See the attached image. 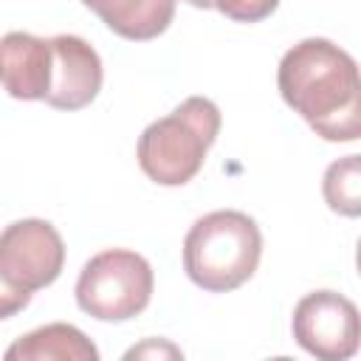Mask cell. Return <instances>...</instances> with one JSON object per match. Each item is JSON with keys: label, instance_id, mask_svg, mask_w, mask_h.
<instances>
[{"label": "cell", "instance_id": "cell-12", "mask_svg": "<svg viewBox=\"0 0 361 361\" xmlns=\"http://www.w3.org/2000/svg\"><path fill=\"white\" fill-rule=\"evenodd\" d=\"M195 8H217L223 17L234 23H259L271 17L279 6V0H183Z\"/></svg>", "mask_w": 361, "mask_h": 361}, {"label": "cell", "instance_id": "cell-2", "mask_svg": "<svg viewBox=\"0 0 361 361\" xmlns=\"http://www.w3.org/2000/svg\"><path fill=\"white\" fill-rule=\"evenodd\" d=\"M259 257L262 231L254 217L237 209H217L197 217L183 240V271L209 293H228L248 282Z\"/></svg>", "mask_w": 361, "mask_h": 361}, {"label": "cell", "instance_id": "cell-13", "mask_svg": "<svg viewBox=\"0 0 361 361\" xmlns=\"http://www.w3.org/2000/svg\"><path fill=\"white\" fill-rule=\"evenodd\" d=\"M28 302H31V293L23 290V288H17V285H11V282L0 274V319L17 316L20 310L28 307Z\"/></svg>", "mask_w": 361, "mask_h": 361}, {"label": "cell", "instance_id": "cell-5", "mask_svg": "<svg viewBox=\"0 0 361 361\" xmlns=\"http://www.w3.org/2000/svg\"><path fill=\"white\" fill-rule=\"evenodd\" d=\"M290 327L296 344L322 361H344L358 353V307L336 290H313L302 296L293 307Z\"/></svg>", "mask_w": 361, "mask_h": 361}, {"label": "cell", "instance_id": "cell-11", "mask_svg": "<svg viewBox=\"0 0 361 361\" xmlns=\"http://www.w3.org/2000/svg\"><path fill=\"white\" fill-rule=\"evenodd\" d=\"M322 195L333 212L344 217H358L361 214V158L347 155L333 161L324 169Z\"/></svg>", "mask_w": 361, "mask_h": 361}, {"label": "cell", "instance_id": "cell-14", "mask_svg": "<svg viewBox=\"0 0 361 361\" xmlns=\"http://www.w3.org/2000/svg\"><path fill=\"white\" fill-rule=\"evenodd\" d=\"M141 355H172V358H178V355H180V350H178V347H172V344H166V341L152 338V341H147V344H141V347H133L124 358H141Z\"/></svg>", "mask_w": 361, "mask_h": 361}, {"label": "cell", "instance_id": "cell-6", "mask_svg": "<svg viewBox=\"0 0 361 361\" xmlns=\"http://www.w3.org/2000/svg\"><path fill=\"white\" fill-rule=\"evenodd\" d=\"M65 265L62 234L39 217H25L0 231V274L34 293L56 282Z\"/></svg>", "mask_w": 361, "mask_h": 361}, {"label": "cell", "instance_id": "cell-4", "mask_svg": "<svg viewBox=\"0 0 361 361\" xmlns=\"http://www.w3.org/2000/svg\"><path fill=\"white\" fill-rule=\"evenodd\" d=\"M155 276L149 262L127 248H107L90 257L76 279V305L99 322H127L152 299Z\"/></svg>", "mask_w": 361, "mask_h": 361}, {"label": "cell", "instance_id": "cell-3", "mask_svg": "<svg viewBox=\"0 0 361 361\" xmlns=\"http://www.w3.org/2000/svg\"><path fill=\"white\" fill-rule=\"evenodd\" d=\"M217 133V104L206 96H189L138 135V166L158 186H183L200 172Z\"/></svg>", "mask_w": 361, "mask_h": 361}, {"label": "cell", "instance_id": "cell-8", "mask_svg": "<svg viewBox=\"0 0 361 361\" xmlns=\"http://www.w3.org/2000/svg\"><path fill=\"white\" fill-rule=\"evenodd\" d=\"M51 39L28 31H8L0 39V85L8 96L23 102H45L51 85Z\"/></svg>", "mask_w": 361, "mask_h": 361}, {"label": "cell", "instance_id": "cell-10", "mask_svg": "<svg viewBox=\"0 0 361 361\" xmlns=\"http://www.w3.org/2000/svg\"><path fill=\"white\" fill-rule=\"evenodd\" d=\"M6 361H99V350L79 327L54 322L20 336L6 350Z\"/></svg>", "mask_w": 361, "mask_h": 361}, {"label": "cell", "instance_id": "cell-1", "mask_svg": "<svg viewBox=\"0 0 361 361\" xmlns=\"http://www.w3.org/2000/svg\"><path fill=\"white\" fill-rule=\"evenodd\" d=\"M276 85L285 104L324 141L361 135V82L355 59L330 39L307 37L285 51Z\"/></svg>", "mask_w": 361, "mask_h": 361}, {"label": "cell", "instance_id": "cell-9", "mask_svg": "<svg viewBox=\"0 0 361 361\" xmlns=\"http://www.w3.org/2000/svg\"><path fill=\"white\" fill-rule=\"evenodd\" d=\"M90 11L102 17V23L133 42H147L161 37L172 17L178 0H82Z\"/></svg>", "mask_w": 361, "mask_h": 361}, {"label": "cell", "instance_id": "cell-7", "mask_svg": "<svg viewBox=\"0 0 361 361\" xmlns=\"http://www.w3.org/2000/svg\"><path fill=\"white\" fill-rule=\"evenodd\" d=\"M51 85L45 102L56 110H82L87 107L102 90V59L90 42L76 34H56L51 37Z\"/></svg>", "mask_w": 361, "mask_h": 361}]
</instances>
